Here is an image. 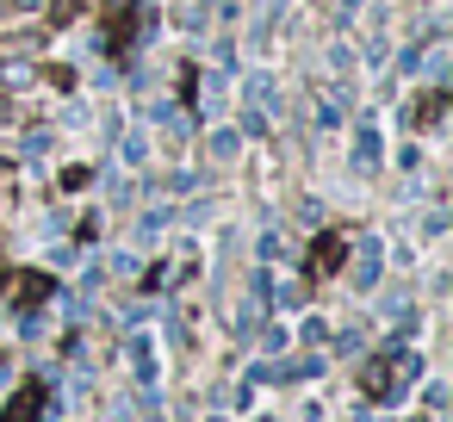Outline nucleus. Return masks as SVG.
I'll use <instances>...</instances> for the list:
<instances>
[{
    "mask_svg": "<svg viewBox=\"0 0 453 422\" xmlns=\"http://www.w3.org/2000/svg\"><path fill=\"white\" fill-rule=\"evenodd\" d=\"M44 379H32V385H19V397L7 403V416H0V422H38V410H44Z\"/></svg>",
    "mask_w": 453,
    "mask_h": 422,
    "instance_id": "f257e3e1",
    "label": "nucleus"
},
{
    "mask_svg": "<svg viewBox=\"0 0 453 422\" xmlns=\"http://www.w3.org/2000/svg\"><path fill=\"white\" fill-rule=\"evenodd\" d=\"M335 261H342V236H323V242H317V273H329Z\"/></svg>",
    "mask_w": 453,
    "mask_h": 422,
    "instance_id": "f03ea898",
    "label": "nucleus"
}]
</instances>
